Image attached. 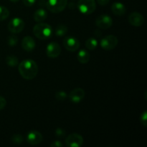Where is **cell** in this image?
Returning a JSON list of instances; mask_svg holds the SVG:
<instances>
[{
    "instance_id": "cell-1",
    "label": "cell",
    "mask_w": 147,
    "mask_h": 147,
    "mask_svg": "<svg viewBox=\"0 0 147 147\" xmlns=\"http://www.w3.org/2000/svg\"><path fill=\"white\" fill-rule=\"evenodd\" d=\"M19 73L23 78L32 80L38 73V65L33 60H24L20 63L18 67Z\"/></svg>"
},
{
    "instance_id": "cell-2",
    "label": "cell",
    "mask_w": 147,
    "mask_h": 147,
    "mask_svg": "<svg viewBox=\"0 0 147 147\" xmlns=\"http://www.w3.org/2000/svg\"><path fill=\"white\" fill-rule=\"evenodd\" d=\"M53 28L50 24L45 22H38L33 27V33L37 38L40 40H47L52 36Z\"/></svg>"
},
{
    "instance_id": "cell-3",
    "label": "cell",
    "mask_w": 147,
    "mask_h": 147,
    "mask_svg": "<svg viewBox=\"0 0 147 147\" xmlns=\"http://www.w3.org/2000/svg\"><path fill=\"white\" fill-rule=\"evenodd\" d=\"M78 10L83 14H90L96 10V4L95 0H79L78 2Z\"/></svg>"
},
{
    "instance_id": "cell-4",
    "label": "cell",
    "mask_w": 147,
    "mask_h": 147,
    "mask_svg": "<svg viewBox=\"0 0 147 147\" xmlns=\"http://www.w3.org/2000/svg\"><path fill=\"white\" fill-rule=\"evenodd\" d=\"M67 0H47L46 7L52 13H60L65 9Z\"/></svg>"
},
{
    "instance_id": "cell-5",
    "label": "cell",
    "mask_w": 147,
    "mask_h": 147,
    "mask_svg": "<svg viewBox=\"0 0 147 147\" xmlns=\"http://www.w3.org/2000/svg\"><path fill=\"white\" fill-rule=\"evenodd\" d=\"M118 43H119V40L117 37L113 34H110L104 37L100 40V45L103 50H112L116 48Z\"/></svg>"
},
{
    "instance_id": "cell-6",
    "label": "cell",
    "mask_w": 147,
    "mask_h": 147,
    "mask_svg": "<svg viewBox=\"0 0 147 147\" xmlns=\"http://www.w3.org/2000/svg\"><path fill=\"white\" fill-rule=\"evenodd\" d=\"M24 22L22 19L20 18V17H15V18H13L12 20H11L9 21V22L8 23V30L11 33H20L24 30Z\"/></svg>"
},
{
    "instance_id": "cell-7",
    "label": "cell",
    "mask_w": 147,
    "mask_h": 147,
    "mask_svg": "<svg viewBox=\"0 0 147 147\" xmlns=\"http://www.w3.org/2000/svg\"><path fill=\"white\" fill-rule=\"evenodd\" d=\"M84 143L83 136L78 134H71L65 139V144L69 147H81Z\"/></svg>"
},
{
    "instance_id": "cell-8",
    "label": "cell",
    "mask_w": 147,
    "mask_h": 147,
    "mask_svg": "<svg viewBox=\"0 0 147 147\" xmlns=\"http://www.w3.org/2000/svg\"><path fill=\"white\" fill-rule=\"evenodd\" d=\"M96 24L98 28L106 30L112 26L113 19L108 14H101L96 18Z\"/></svg>"
},
{
    "instance_id": "cell-9",
    "label": "cell",
    "mask_w": 147,
    "mask_h": 147,
    "mask_svg": "<svg viewBox=\"0 0 147 147\" xmlns=\"http://www.w3.org/2000/svg\"><path fill=\"white\" fill-rule=\"evenodd\" d=\"M26 139H27V142L30 145L32 146H35V145H38L42 142L43 136L40 132L36 130H32L27 134L26 136Z\"/></svg>"
},
{
    "instance_id": "cell-10",
    "label": "cell",
    "mask_w": 147,
    "mask_h": 147,
    "mask_svg": "<svg viewBox=\"0 0 147 147\" xmlns=\"http://www.w3.org/2000/svg\"><path fill=\"white\" fill-rule=\"evenodd\" d=\"M61 53V47L60 45L56 42H52L49 43L46 48V54L47 57L50 58H56L59 57Z\"/></svg>"
},
{
    "instance_id": "cell-11",
    "label": "cell",
    "mask_w": 147,
    "mask_h": 147,
    "mask_svg": "<svg viewBox=\"0 0 147 147\" xmlns=\"http://www.w3.org/2000/svg\"><path fill=\"white\" fill-rule=\"evenodd\" d=\"M65 48L70 52H75L80 47V42L74 37H67L63 40Z\"/></svg>"
},
{
    "instance_id": "cell-12",
    "label": "cell",
    "mask_w": 147,
    "mask_h": 147,
    "mask_svg": "<svg viewBox=\"0 0 147 147\" xmlns=\"http://www.w3.org/2000/svg\"><path fill=\"white\" fill-rule=\"evenodd\" d=\"M69 99L72 103H78L81 102L85 98V91L83 88H77L72 90L68 96Z\"/></svg>"
},
{
    "instance_id": "cell-13",
    "label": "cell",
    "mask_w": 147,
    "mask_h": 147,
    "mask_svg": "<svg viewBox=\"0 0 147 147\" xmlns=\"http://www.w3.org/2000/svg\"><path fill=\"white\" fill-rule=\"evenodd\" d=\"M129 22L134 27H141L144 23L143 15L139 12H132L128 17Z\"/></svg>"
},
{
    "instance_id": "cell-14",
    "label": "cell",
    "mask_w": 147,
    "mask_h": 147,
    "mask_svg": "<svg viewBox=\"0 0 147 147\" xmlns=\"http://www.w3.org/2000/svg\"><path fill=\"white\" fill-rule=\"evenodd\" d=\"M22 47L25 51L32 52L36 45L35 41L30 36H26L22 40Z\"/></svg>"
},
{
    "instance_id": "cell-15",
    "label": "cell",
    "mask_w": 147,
    "mask_h": 147,
    "mask_svg": "<svg viewBox=\"0 0 147 147\" xmlns=\"http://www.w3.org/2000/svg\"><path fill=\"white\" fill-rule=\"evenodd\" d=\"M111 11L115 15L122 16L126 13V7L121 2H114L111 5Z\"/></svg>"
},
{
    "instance_id": "cell-16",
    "label": "cell",
    "mask_w": 147,
    "mask_h": 147,
    "mask_svg": "<svg viewBox=\"0 0 147 147\" xmlns=\"http://www.w3.org/2000/svg\"><path fill=\"white\" fill-rule=\"evenodd\" d=\"M47 17V12L45 9L42 8L38 9L36 10L35 12L34 13L33 15V18H34V21L37 22H42L45 21Z\"/></svg>"
},
{
    "instance_id": "cell-17",
    "label": "cell",
    "mask_w": 147,
    "mask_h": 147,
    "mask_svg": "<svg viewBox=\"0 0 147 147\" xmlns=\"http://www.w3.org/2000/svg\"><path fill=\"white\" fill-rule=\"evenodd\" d=\"M77 58L82 64H86L90 59V55L86 50H80L78 53Z\"/></svg>"
},
{
    "instance_id": "cell-18",
    "label": "cell",
    "mask_w": 147,
    "mask_h": 147,
    "mask_svg": "<svg viewBox=\"0 0 147 147\" xmlns=\"http://www.w3.org/2000/svg\"><path fill=\"white\" fill-rule=\"evenodd\" d=\"M86 47L89 50H96L98 47V41L94 37H90L86 41Z\"/></svg>"
},
{
    "instance_id": "cell-19",
    "label": "cell",
    "mask_w": 147,
    "mask_h": 147,
    "mask_svg": "<svg viewBox=\"0 0 147 147\" xmlns=\"http://www.w3.org/2000/svg\"><path fill=\"white\" fill-rule=\"evenodd\" d=\"M67 27H66L64 24H59L57 26V27L55 28V35L58 36V37H63L65 34L67 33Z\"/></svg>"
},
{
    "instance_id": "cell-20",
    "label": "cell",
    "mask_w": 147,
    "mask_h": 147,
    "mask_svg": "<svg viewBox=\"0 0 147 147\" xmlns=\"http://www.w3.org/2000/svg\"><path fill=\"white\" fill-rule=\"evenodd\" d=\"M19 60L16 56L8 55L6 57V63L10 67H15L18 65Z\"/></svg>"
},
{
    "instance_id": "cell-21",
    "label": "cell",
    "mask_w": 147,
    "mask_h": 147,
    "mask_svg": "<svg viewBox=\"0 0 147 147\" xmlns=\"http://www.w3.org/2000/svg\"><path fill=\"white\" fill-rule=\"evenodd\" d=\"M9 16V11L7 7L0 6V22L7 20Z\"/></svg>"
},
{
    "instance_id": "cell-22",
    "label": "cell",
    "mask_w": 147,
    "mask_h": 147,
    "mask_svg": "<svg viewBox=\"0 0 147 147\" xmlns=\"http://www.w3.org/2000/svg\"><path fill=\"white\" fill-rule=\"evenodd\" d=\"M7 43L9 46L11 47H14L16 46L18 43V38H17V36L15 35H11L8 37L7 39Z\"/></svg>"
},
{
    "instance_id": "cell-23",
    "label": "cell",
    "mask_w": 147,
    "mask_h": 147,
    "mask_svg": "<svg viewBox=\"0 0 147 147\" xmlns=\"http://www.w3.org/2000/svg\"><path fill=\"white\" fill-rule=\"evenodd\" d=\"M55 98L57 100H60V101H63V100H65L66 98L67 97V94L65 91L63 90H60V91H57V93L55 95Z\"/></svg>"
},
{
    "instance_id": "cell-24",
    "label": "cell",
    "mask_w": 147,
    "mask_h": 147,
    "mask_svg": "<svg viewBox=\"0 0 147 147\" xmlns=\"http://www.w3.org/2000/svg\"><path fill=\"white\" fill-rule=\"evenodd\" d=\"M11 142L15 144H20L23 142V137L21 134H14L11 137Z\"/></svg>"
},
{
    "instance_id": "cell-25",
    "label": "cell",
    "mask_w": 147,
    "mask_h": 147,
    "mask_svg": "<svg viewBox=\"0 0 147 147\" xmlns=\"http://www.w3.org/2000/svg\"><path fill=\"white\" fill-rule=\"evenodd\" d=\"M140 122L142 123V126H144V127H146V123H147V111H144L143 113L141 114L140 116Z\"/></svg>"
},
{
    "instance_id": "cell-26",
    "label": "cell",
    "mask_w": 147,
    "mask_h": 147,
    "mask_svg": "<svg viewBox=\"0 0 147 147\" xmlns=\"http://www.w3.org/2000/svg\"><path fill=\"white\" fill-rule=\"evenodd\" d=\"M56 136L59 138H63L65 136V131L62 128H57L55 131Z\"/></svg>"
},
{
    "instance_id": "cell-27",
    "label": "cell",
    "mask_w": 147,
    "mask_h": 147,
    "mask_svg": "<svg viewBox=\"0 0 147 147\" xmlns=\"http://www.w3.org/2000/svg\"><path fill=\"white\" fill-rule=\"evenodd\" d=\"M7 105V100L4 97L0 96V111L4 109Z\"/></svg>"
},
{
    "instance_id": "cell-28",
    "label": "cell",
    "mask_w": 147,
    "mask_h": 147,
    "mask_svg": "<svg viewBox=\"0 0 147 147\" xmlns=\"http://www.w3.org/2000/svg\"><path fill=\"white\" fill-rule=\"evenodd\" d=\"M22 1L24 5L27 7H32L35 4L37 0H22Z\"/></svg>"
},
{
    "instance_id": "cell-29",
    "label": "cell",
    "mask_w": 147,
    "mask_h": 147,
    "mask_svg": "<svg viewBox=\"0 0 147 147\" xmlns=\"http://www.w3.org/2000/svg\"><path fill=\"white\" fill-rule=\"evenodd\" d=\"M50 146L51 147H63V144L61 142H60V141H55V142H53V143H51Z\"/></svg>"
},
{
    "instance_id": "cell-30",
    "label": "cell",
    "mask_w": 147,
    "mask_h": 147,
    "mask_svg": "<svg viewBox=\"0 0 147 147\" xmlns=\"http://www.w3.org/2000/svg\"><path fill=\"white\" fill-rule=\"evenodd\" d=\"M98 3L99 4V5L100 6H105L107 4H109V2L110 1V0H97Z\"/></svg>"
},
{
    "instance_id": "cell-31",
    "label": "cell",
    "mask_w": 147,
    "mask_h": 147,
    "mask_svg": "<svg viewBox=\"0 0 147 147\" xmlns=\"http://www.w3.org/2000/svg\"><path fill=\"white\" fill-rule=\"evenodd\" d=\"M68 7L70 9H74L76 8V4H75L74 2H70V4H68Z\"/></svg>"
},
{
    "instance_id": "cell-32",
    "label": "cell",
    "mask_w": 147,
    "mask_h": 147,
    "mask_svg": "<svg viewBox=\"0 0 147 147\" xmlns=\"http://www.w3.org/2000/svg\"><path fill=\"white\" fill-rule=\"evenodd\" d=\"M10 1H11V2H18L19 1H20V0H9Z\"/></svg>"
}]
</instances>
